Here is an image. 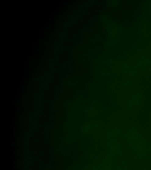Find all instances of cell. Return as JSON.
I'll return each instance as SVG.
<instances>
[{"label":"cell","instance_id":"6da1fadb","mask_svg":"<svg viewBox=\"0 0 151 170\" xmlns=\"http://www.w3.org/2000/svg\"><path fill=\"white\" fill-rule=\"evenodd\" d=\"M103 158H98L97 160H96L95 161H94L95 166H98V165L100 164L103 162Z\"/></svg>","mask_w":151,"mask_h":170},{"label":"cell","instance_id":"7a4b0ae2","mask_svg":"<svg viewBox=\"0 0 151 170\" xmlns=\"http://www.w3.org/2000/svg\"><path fill=\"white\" fill-rule=\"evenodd\" d=\"M104 155H105V157H106V158L107 157H109V152H105V154H104Z\"/></svg>","mask_w":151,"mask_h":170},{"label":"cell","instance_id":"277c9868","mask_svg":"<svg viewBox=\"0 0 151 170\" xmlns=\"http://www.w3.org/2000/svg\"><path fill=\"white\" fill-rule=\"evenodd\" d=\"M13 155H15V152L13 151Z\"/></svg>","mask_w":151,"mask_h":170},{"label":"cell","instance_id":"3957f363","mask_svg":"<svg viewBox=\"0 0 151 170\" xmlns=\"http://www.w3.org/2000/svg\"><path fill=\"white\" fill-rule=\"evenodd\" d=\"M83 161H82V160H81V162H79V164H83Z\"/></svg>","mask_w":151,"mask_h":170}]
</instances>
